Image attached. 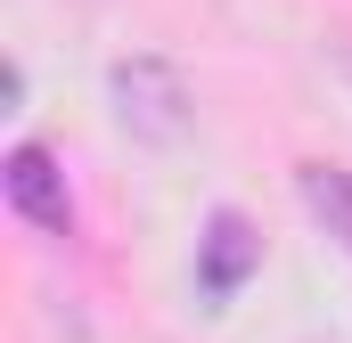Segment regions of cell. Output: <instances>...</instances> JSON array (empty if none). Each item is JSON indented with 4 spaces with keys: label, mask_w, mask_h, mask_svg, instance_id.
I'll return each instance as SVG.
<instances>
[{
    "label": "cell",
    "mask_w": 352,
    "mask_h": 343,
    "mask_svg": "<svg viewBox=\"0 0 352 343\" xmlns=\"http://www.w3.org/2000/svg\"><path fill=\"white\" fill-rule=\"evenodd\" d=\"M254 261H263V246L246 237V221H238V213H221V221L205 229V246H197V286L221 303V294H238V286H246V270H254Z\"/></svg>",
    "instance_id": "cell-3"
},
{
    "label": "cell",
    "mask_w": 352,
    "mask_h": 343,
    "mask_svg": "<svg viewBox=\"0 0 352 343\" xmlns=\"http://www.w3.org/2000/svg\"><path fill=\"white\" fill-rule=\"evenodd\" d=\"M107 98H115V123L140 139V147H180L197 131V90L164 49H131L107 66Z\"/></svg>",
    "instance_id": "cell-1"
},
{
    "label": "cell",
    "mask_w": 352,
    "mask_h": 343,
    "mask_svg": "<svg viewBox=\"0 0 352 343\" xmlns=\"http://www.w3.org/2000/svg\"><path fill=\"white\" fill-rule=\"evenodd\" d=\"M74 8H98V0H74Z\"/></svg>",
    "instance_id": "cell-6"
},
{
    "label": "cell",
    "mask_w": 352,
    "mask_h": 343,
    "mask_svg": "<svg viewBox=\"0 0 352 343\" xmlns=\"http://www.w3.org/2000/svg\"><path fill=\"white\" fill-rule=\"evenodd\" d=\"M295 188H303V213L336 237L352 254V172H336V164H303L295 172Z\"/></svg>",
    "instance_id": "cell-4"
},
{
    "label": "cell",
    "mask_w": 352,
    "mask_h": 343,
    "mask_svg": "<svg viewBox=\"0 0 352 343\" xmlns=\"http://www.w3.org/2000/svg\"><path fill=\"white\" fill-rule=\"evenodd\" d=\"M336 74L352 82V33H336Z\"/></svg>",
    "instance_id": "cell-5"
},
{
    "label": "cell",
    "mask_w": 352,
    "mask_h": 343,
    "mask_svg": "<svg viewBox=\"0 0 352 343\" xmlns=\"http://www.w3.org/2000/svg\"><path fill=\"white\" fill-rule=\"evenodd\" d=\"M8 204L33 221V229H50V237H74V196H66V172L50 164V147H16L8 156Z\"/></svg>",
    "instance_id": "cell-2"
}]
</instances>
